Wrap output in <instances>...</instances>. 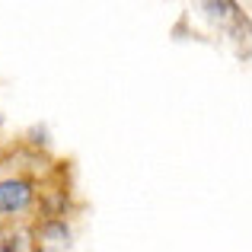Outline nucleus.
Returning <instances> with one entry per match:
<instances>
[{"mask_svg":"<svg viewBox=\"0 0 252 252\" xmlns=\"http://www.w3.org/2000/svg\"><path fill=\"white\" fill-rule=\"evenodd\" d=\"M32 201V185L23 179H6L0 182V214H16Z\"/></svg>","mask_w":252,"mask_h":252,"instance_id":"1","label":"nucleus"},{"mask_svg":"<svg viewBox=\"0 0 252 252\" xmlns=\"http://www.w3.org/2000/svg\"><path fill=\"white\" fill-rule=\"evenodd\" d=\"M0 252H16V246H13V240H6V236H0Z\"/></svg>","mask_w":252,"mask_h":252,"instance_id":"2","label":"nucleus"}]
</instances>
